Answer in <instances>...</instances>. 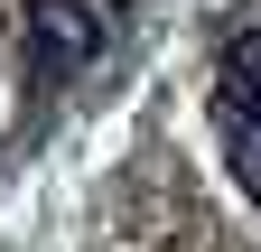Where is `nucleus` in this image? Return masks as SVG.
Instances as JSON below:
<instances>
[{
  "mask_svg": "<svg viewBox=\"0 0 261 252\" xmlns=\"http://www.w3.org/2000/svg\"><path fill=\"white\" fill-rule=\"evenodd\" d=\"M19 56H28V75H38V84L84 75L93 56H103V19H93V0H28V19H19Z\"/></svg>",
  "mask_w": 261,
  "mask_h": 252,
  "instance_id": "obj_1",
  "label": "nucleus"
},
{
  "mask_svg": "<svg viewBox=\"0 0 261 252\" xmlns=\"http://www.w3.org/2000/svg\"><path fill=\"white\" fill-rule=\"evenodd\" d=\"M215 93L233 112H261V28H243L233 47H224V66H215Z\"/></svg>",
  "mask_w": 261,
  "mask_h": 252,
  "instance_id": "obj_2",
  "label": "nucleus"
},
{
  "mask_svg": "<svg viewBox=\"0 0 261 252\" xmlns=\"http://www.w3.org/2000/svg\"><path fill=\"white\" fill-rule=\"evenodd\" d=\"M233 187L261 206V112H233Z\"/></svg>",
  "mask_w": 261,
  "mask_h": 252,
  "instance_id": "obj_3",
  "label": "nucleus"
}]
</instances>
